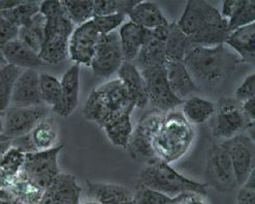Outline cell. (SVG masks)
<instances>
[{
  "label": "cell",
  "mask_w": 255,
  "mask_h": 204,
  "mask_svg": "<svg viewBox=\"0 0 255 204\" xmlns=\"http://www.w3.org/2000/svg\"><path fill=\"white\" fill-rule=\"evenodd\" d=\"M240 58L225 45L212 48L195 47L183 63L198 88H214L230 79Z\"/></svg>",
  "instance_id": "6da1fadb"
},
{
  "label": "cell",
  "mask_w": 255,
  "mask_h": 204,
  "mask_svg": "<svg viewBox=\"0 0 255 204\" xmlns=\"http://www.w3.org/2000/svg\"><path fill=\"white\" fill-rule=\"evenodd\" d=\"M194 137L193 126L181 111L165 112L152 141L155 158L167 164L179 161L189 152Z\"/></svg>",
  "instance_id": "7a4b0ae2"
},
{
  "label": "cell",
  "mask_w": 255,
  "mask_h": 204,
  "mask_svg": "<svg viewBox=\"0 0 255 204\" xmlns=\"http://www.w3.org/2000/svg\"><path fill=\"white\" fill-rule=\"evenodd\" d=\"M39 12L46 19V37L39 52L45 64L56 65L68 58V41L76 26L69 20L61 1H42Z\"/></svg>",
  "instance_id": "3957f363"
},
{
  "label": "cell",
  "mask_w": 255,
  "mask_h": 204,
  "mask_svg": "<svg viewBox=\"0 0 255 204\" xmlns=\"http://www.w3.org/2000/svg\"><path fill=\"white\" fill-rule=\"evenodd\" d=\"M135 108L124 85L119 79L109 81L93 89L84 104L83 115L86 121L103 127L116 116Z\"/></svg>",
  "instance_id": "277c9868"
},
{
  "label": "cell",
  "mask_w": 255,
  "mask_h": 204,
  "mask_svg": "<svg viewBox=\"0 0 255 204\" xmlns=\"http://www.w3.org/2000/svg\"><path fill=\"white\" fill-rule=\"evenodd\" d=\"M138 183L171 198L189 193L207 197L209 191L206 183L188 179L174 169L171 164L162 162L158 159L148 161L138 174Z\"/></svg>",
  "instance_id": "5b68a950"
},
{
  "label": "cell",
  "mask_w": 255,
  "mask_h": 204,
  "mask_svg": "<svg viewBox=\"0 0 255 204\" xmlns=\"http://www.w3.org/2000/svg\"><path fill=\"white\" fill-rule=\"evenodd\" d=\"M210 120L211 133L218 139H229L254 128V123L244 114L241 102L231 97H222L217 101Z\"/></svg>",
  "instance_id": "8992f818"
},
{
  "label": "cell",
  "mask_w": 255,
  "mask_h": 204,
  "mask_svg": "<svg viewBox=\"0 0 255 204\" xmlns=\"http://www.w3.org/2000/svg\"><path fill=\"white\" fill-rule=\"evenodd\" d=\"M146 86L148 104L151 108L163 112L176 110L183 104V100L179 99L169 88L166 79L165 65H157L140 70Z\"/></svg>",
  "instance_id": "52a82bcc"
},
{
  "label": "cell",
  "mask_w": 255,
  "mask_h": 204,
  "mask_svg": "<svg viewBox=\"0 0 255 204\" xmlns=\"http://www.w3.org/2000/svg\"><path fill=\"white\" fill-rule=\"evenodd\" d=\"M62 149L63 144H60L48 151L25 154L22 171L44 191L60 174L58 157Z\"/></svg>",
  "instance_id": "ba28073f"
},
{
  "label": "cell",
  "mask_w": 255,
  "mask_h": 204,
  "mask_svg": "<svg viewBox=\"0 0 255 204\" xmlns=\"http://www.w3.org/2000/svg\"><path fill=\"white\" fill-rule=\"evenodd\" d=\"M205 174L208 187L215 189L217 192H233L238 187L231 159L220 143H214L210 148Z\"/></svg>",
  "instance_id": "9c48e42d"
},
{
  "label": "cell",
  "mask_w": 255,
  "mask_h": 204,
  "mask_svg": "<svg viewBox=\"0 0 255 204\" xmlns=\"http://www.w3.org/2000/svg\"><path fill=\"white\" fill-rule=\"evenodd\" d=\"M164 113L158 109L151 108L140 116L126 148L133 160L148 159L150 161L152 159H156L152 149V141Z\"/></svg>",
  "instance_id": "30bf717a"
},
{
  "label": "cell",
  "mask_w": 255,
  "mask_h": 204,
  "mask_svg": "<svg viewBox=\"0 0 255 204\" xmlns=\"http://www.w3.org/2000/svg\"><path fill=\"white\" fill-rule=\"evenodd\" d=\"M124 62L118 32L101 35L91 62L93 75L97 78L109 79L118 71Z\"/></svg>",
  "instance_id": "8fae6325"
},
{
  "label": "cell",
  "mask_w": 255,
  "mask_h": 204,
  "mask_svg": "<svg viewBox=\"0 0 255 204\" xmlns=\"http://www.w3.org/2000/svg\"><path fill=\"white\" fill-rule=\"evenodd\" d=\"M228 153L238 186H242L254 169V140L246 133L238 134L220 143Z\"/></svg>",
  "instance_id": "7c38bea8"
},
{
  "label": "cell",
  "mask_w": 255,
  "mask_h": 204,
  "mask_svg": "<svg viewBox=\"0 0 255 204\" xmlns=\"http://www.w3.org/2000/svg\"><path fill=\"white\" fill-rule=\"evenodd\" d=\"M47 109L44 105L20 107L9 105L4 113L3 135L16 139L31 132L35 125L47 116Z\"/></svg>",
  "instance_id": "4fadbf2b"
},
{
  "label": "cell",
  "mask_w": 255,
  "mask_h": 204,
  "mask_svg": "<svg viewBox=\"0 0 255 204\" xmlns=\"http://www.w3.org/2000/svg\"><path fill=\"white\" fill-rule=\"evenodd\" d=\"M92 20L77 26L68 41V58L77 65L90 66L99 39Z\"/></svg>",
  "instance_id": "5bb4252c"
},
{
  "label": "cell",
  "mask_w": 255,
  "mask_h": 204,
  "mask_svg": "<svg viewBox=\"0 0 255 204\" xmlns=\"http://www.w3.org/2000/svg\"><path fill=\"white\" fill-rule=\"evenodd\" d=\"M223 20L219 9L211 3L200 0H190L187 1L177 25L183 33L191 36L202 29L220 23Z\"/></svg>",
  "instance_id": "9a60e30c"
},
{
  "label": "cell",
  "mask_w": 255,
  "mask_h": 204,
  "mask_svg": "<svg viewBox=\"0 0 255 204\" xmlns=\"http://www.w3.org/2000/svg\"><path fill=\"white\" fill-rule=\"evenodd\" d=\"M168 25L152 30H147L141 48L132 62L140 71L146 68L165 65V39L167 36Z\"/></svg>",
  "instance_id": "2e32d148"
},
{
  "label": "cell",
  "mask_w": 255,
  "mask_h": 204,
  "mask_svg": "<svg viewBox=\"0 0 255 204\" xmlns=\"http://www.w3.org/2000/svg\"><path fill=\"white\" fill-rule=\"evenodd\" d=\"M38 76L37 70H22L13 87L10 105L20 107L42 105L39 94Z\"/></svg>",
  "instance_id": "e0dca14e"
},
{
  "label": "cell",
  "mask_w": 255,
  "mask_h": 204,
  "mask_svg": "<svg viewBox=\"0 0 255 204\" xmlns=\"http://www.w3.org/2000/svg\"><path fill=\"white\" fill-rule=\"evenodd\" d=\"M81 194L82 188L74 174L61 172L44 192L50 204H81Z\"/></svg>",
  "instance_id": "ac0fdd59"
},
{
  "label": "cell",
  "mask_w": 255,
  "mask_h": 204,
  "mask_svg": "<svg viewBox=\"0 0 255 204\" xmlns=\"http://www.w3.org/2000/svg\"><path fill=\"white\" fill-rule=\"evenodd\" d=\"M118 79L124 85L135 108H145L148 106L146 86L140 75V71L132 62L124 61L117 71Z\"/></svg>",
  "instance_id": "d6986e66"
},
{
  "label": "cell",
  "mask_w": 255,
  "mask_h": 204,
  "mask_svg": "<svg viewBox=\"0 0 255 204\" xmlns=\"http://www.w3.org/2000/svg\"><path fill=\"white\" fill-rule=\"evenodd\" d=\"M80 65L70 66L60 80L61 83V100L59 108L56 111L63 118L72 114L79 105L80 96Z\"/></svg>",
  "instance_id": "ffe728a7"
},
{
  "label": "cell",
  "mask_w": 255,
  "mask_h": 204,
  "mask_svg": "<svg viewBox=\"0 0 255 204\" xmlns=\"http://www.w3.org/2000/svg\"><path fill=\"white\" fill-rule=\"evenodd\" d=\"M86 183L87 195L101 204H134L132 192L123 186L91 181Z\"/></svg>",
  "instance_id": "44dd1931"
},
{
  "label": "cell",
  "mask_w": 255,
  "mask_h": 204,
  "mask_svg": "<svg viewBox=\"0 0 255 204\" xmlns=\"http://www.w3.org/2000/svg\"><path fill=\"white\" fill-rule=\"evenodd\" d=\"M224 45L236 52L241 62L255 61V23L236 29L226 38Z\"/></svg>",
  "instance_id": "7402d4cb"
},
{
  "label": "cell",
  "mask_w": 255,
  "mask_h": 204,
  "mask_svg": "<svg viewBox=\"0 0 255 204\" xmlns=\"http://www.w3.org/2000/svg\"><path fill=\"white\" fill-rule=\"evenodd\" d=\"M7 64L16 66L22 70L34 69L44 66L37 53L27 47L24 42L16 38L1 47Z\"/></svg>",
  "instance_id": "603a6c76"
},
{
  "label": "cell",
  "mask_w": 255,
  "mask_h": 204,
  "mask_svg": "<svg viewBox=\"0 0 255 204\" xmlns=\"http://www.w3.org/2000/svg\"><path fill=\"white\" fill-rule=\"evenodd\" d=\"M165 72L169 88L179 99L184 101L185 98L200 91L183 62H166Z\"/></svg>",
  "instance_id": "cb8c5ba5"
},
{
  "label": "cell",
  "mask_w": 255,
  "mask_h": 204,
  "mask_svg": "<svg viewBox=\"0 0 255 204\" xmlns=\"http://www.w3.org/2000/svg\"><path fill=\"white\" fill-rule=\"evenodd\" d=\"M128 17L130 22L147 30L169 24L158 4L152 1H139L129 12Z\"/></svg>",
  "instance_id": "d4e9b609"
},
{
  "label": "cell",
  "mask_w": 255,
  "mask_h": 204,
  "mask_svg": "<svg viewBox=\"0 0 255 204\" xmlns=\"http://www.w3.org/2000/svg\"><path fill=\"white\" fill-rule=\"evenodd\" d=\"M29 139L32 152L48 151L56 147L58 140V127L55 120L51 116L39 121L35 127L27 134Z\"/></svg>",
  "instance_id": "484cf974"
},
{
  "label": "cell",
  "mask_w": 255,
  "mask_h": 204,
  "mask_svg": "<svg viewBox=\"0 0 255 204\" xmlns=\"http://www.w3.org/2000/svg\"><path fill=\"white\" fill-rule=\"evenodd\" d=\"M118 34L124 61L133 62L144 42L146 29L129 21L122 24Z\"/></svg>",
  "instance_id": "4316f807"
},
{
  "label": "cell",
  "mask_w": 255,
  "mask_h": 204,
  "mask_svg": "<svg viewBox=\"0 0 255 204\" xmlns=\"http://www.w3.org/2000/svg\"><path fill=\"white\" fill-rule=\"evenodd\" d=\"M192 49L189 37L181 31L177 23H169L165 39L166 62H183Z\"/></svg>",
  "instance_id": "83f0119b"
},
{
  "label": "cell",
  "mask_w": 255,
  "mask_h": 204,
  "mask_svg": "<svg viewBox=\"0 0 255 204\" xmlns=\"http://www.w3.org/2000/svg\"><path fill=\"white\" fill-rule=\"evenodd\" d=\"M132 111H126L106 123L102 129L112 144L126 150L131 137L133 127L131 123Z\"/></svg>",
  "instance_id": "f1b7e54d"
},
{
  "label": "cell",
  "mask_w": 255,
  "mask_h": 204,
  "mask_svg": "<svg viewBox=\"0 0 255 204\" xmlns=\"http://www.w3.org/2000/svg\"><path fill=\"white\" fill-rule=\"evenodd\" d=\"M46 37V19L40 12L19 28L18 39L24 42L27 47L39 55Z\"/></svg>",
  "instance_id": "f546056e"
},
{
  "label": "cell",
  "mask_w": 255,
  "mask_h": 204,
  "mask_svg": "<svg viewBox=\"0 0 255 204\" xmlns=\"http://www.w3.org/2000/svg\"><path fill=\"white\" fill-rule=\"evenodd\" d=\"M181 112L192 126L202 125L213 116L215 103L202 97L192 96L183 102V109Z\"/></svg>",
  "instance_id": "4dcf8cb0"
},
{
  "label": "cell",
  "mask_w": 255,
  "mask_h": 204,
  "mask_svg": "<svg viewBox=\"0 0 255 204\" xmlns=\"http://www.w3.org/2000/svg\"><path fill=\"white\" fill-rule=\"evenodd\" d=\"M229 34L230 32L228 29V20L224 19L220 23L208 26L188 37L192 48H212L219 45H224Z\"/></svg>",
  "instance_id": "1f68e13d"
},
{
  "label": "cell",
  "mask_w": 255,
  "mask_h": 204,
  "mask_svg": "<svg viewBox=\"0 0 255 204\" xmlns=\"http://www.w3.org/2000/svg\"><path fill=\"white\" fill-rule=\"evenodd\" d=\"M25 161V153L11 144L4 153L0 162V186L6 185L22 171Z\"/></svg>",
  "instance_id": "d6a6232c"
},
{
  "label": "cell",
  "mask_w": 255,
  "mask_h": 204,
  "mask_svg": "<svg viewBox=\"0 0 255 204\" xmlns=\"http://www.w3.org/2000/svg\"><path fill=\"white\" fill-rule=\"evenodd\" d=\"M39 94L42 104L50 106L56 113L61 100V83L60 80L49 74H39L38 76Z\"/></svg>",
  "instance_id": "836d02e7"
},
{
  "label": "cell",
  "mask_w": 255,
  "mask_h": 204,
  "mask_svg": "<svg viewBox=\"0 0 255 204\" xmlns=\"http://www.w3.org/2000/svg\"><path fill=\"white\" fill-rule=\"evenodd\" d=\"M21 72L22 69L9 64L0 69V116L4 115L10 105L13 87Z\"/></svg>",
  "instance_id": "e575fe53"
},
{
  "label": "cell",
  "mask_w": 255,
  "mask_h": 204,
  "mask_svg": "<svg viewBox=\"0 0 255 204\" xmlns=\"http://www.w3.org/2000/svg\"><path fill=\"white\" fill-rule=\"evenodd\" d=\"M39 5L40 2L37 1H21L15 7L3 10L0 13L10 23L21 28L39 12Z\"/></svg>",
  "instance_id": "d590c367"
},
{
  "label": "cell",
  "mask_w": 255,
  "mask_h": 204,
  "mask_svg": "<svg viewBox=\"0 0 255 204\" xmlns=\"http://www.w3.org/2000/svg\"><path fill=\"white\" fill-rule=\"evenodd\" d=\"M61 2L67 17L75 26H80L93 19L94 1L92 0H88V1L87 0H84V1L64 0Z\"/></svg>",
  "instance_id": "8d00e7d4"
},
{
  "label": "cell",
  "mask_w": 255,
  "mask_h": 204,
  "mask_svg": "<svg viewBox=\"0 0 255 204\" xmlns=\"http://www.w3.org/2000/svg\"><path fill=\"white\" fill-rule=\"evenodd\" d=\"M255 21V2L242 1L235 11V13L228 21L229 32L235 31L236 29L253 24Z\"/></svg>",
  "instance_id": "74e56055"
},
{
  "label": "cell",
  "mask_w": 255,
  "mask_h": 204,
  "mask_svg": "<svg viewBox=\"0 0 255 204\" xmlns=\"http://www.w3.org/2000/svg\"><path fill=\"white\" fill-rule=\"evenodd\" d=\"M132 196L134 204H173L175 200V198L152 190L140 183H137Z\"/></svg>",
  "instance_id": "f35d334b"
},
{
  "label": "cell",
  "mask_w": 255,
  "mask_h": 204,
  "mask_svg": "<svg viewBox=\"0 0 255 204\" xmlns=\"http://www.w3.org/2000/svg\"><path fill=\"white\" fill-rule=\"evenodd\" d=\"M125 18L124 14L114 13L108 14V16H95L92 21L95 24L99 34L106 35L116 31L119 26H122Z\"/></svg>",
  "instance_id": "ab89813d"
},
{
  "label": "cell",
  "mask_w": 255,
  "mask_h": 204,
  "mask_svg": "<svg viewBox=\"0 0 255 204\" xmlns=\"http://www.w3.org/2000/svg\"><path fill=\"white\" fill-rule=\"evenodd\" d=\"M237 204H255V169L251 171L246 182L240 186Z\"/></svg>",
  "instance_id": "60d3db41"
},
{
  "label": "cell",
  "mask_w": 255,
  "mask_h": 204,
  "mask_svg": "<svg viewBox=\"0 0 255 204\" xmlns=\"http://www.w3.org/2000/svg\"><path fill=\"white\" fill-rule=\"evenodd\" d=\"M239 102H244L251 98H255V74L248 75L245 80L238 87L235 97Z\"/></svg>",
  "instance_id": "b9f144b4"
},
{
  "label": "cell",
  "mask_w": 255,
  "mask_h": 204,
  "mask_svg": "<svg viewBox=\"0 0 255 204\" xmlns=\"http://www.w3.org/2000/svg\"><path fill=\"white\" fill-rule=\"evenodd\" d=\"M19 27L6 20L0 13V47H3L11 40L18 38Z\"/></svg>",
  "instance_id": "7bdbcfd3"
},
{
  "label": "cell",
  "mask_w": 255,
  "mask_h": 204,
  "mask_svg": "<svg viewBox=\"0 0 255 204\" xmlns=\"http://www.w3.org/2000/svg\"><path fill=\"white\" fill-rule=\"evenodd\" d=\"M121 1H110V0H96L93 6V17L108 16V14L120 13Z\"/></svg>",
  "instance_id": "ee69618b"
},
{
  "label": "cell",
  "mask_w": 255,
  "mask_h": 204,
  "mask_svg": "<svg viewBox=\"0 0 255 204\" xmlns=\"http://www.w3.org/2000/svg\"><path fill=\"white\" fill-rule=\"evenodd\" d=\"M173 204H208V201L204 196L189 193L175 197Z\"/></svg>",
  "instance_id": "f6af8a7d"
},
{
  "label": "cell",
  "mask_w": 255,
  "mask_h": 204,
  "mask_svg": "<svg viewBox=\"0 0 255 204\" xmlns=\"http://www.w3.org/2000/svg\"><path fill=\"white\" fill-rule=\"evenodd\" d=\"M241 106H242V110L246 118L254 123L255 121V98H251L249 100H246L244 102H241Z\"/></svg>",
  "instance_id": "bcb514c9"
},
{
  "label": "cell",
  "mask_w": 255,
  "mask_h": 204,
  "mask_svg": "<svg viewBox=\"0 0 255 204\" xmlns=\"http://www.w3.org/2000/svg\"><path fill=\"white\" fill-rule=\"evenodd\" d=\"M11 142H12V139L4 136L3 134L0 135V162H1V159L4 155V153L11 145Z\"/></svg>",
  "instance_id": "7dc6e473"
},
{
  "label": "cell",
  "mask_w": 255,
  "mask_h": 204,
  "mask_svg": "<svg viewBox=\"0 0 255 204\" xmlns=\"http://www.w3.org/2000/svg\"><path fill=\"white\" fill-rule=\"evenodd\" d=\"M21 1H7V0H5V1H0V12L15 7Z\"/></svg>",
  "instance_id": "c3c4849f"
},
{
  "label": "cell",
  "mask_w": 255,
  "mask_h": 204,
  "mask_svg": "<svg viewBox=\"0 0 255 204\" xmlns=\"http://www.w3.org/2000/svg\"><path fill=\"white\" fill-rule=\"evenodd\" d=\"M5 65H7V62H6L5 58H4L2 49H1V47H0V69H1L2 67H4Z\"/></svg>",
  "instance_id": "681fc988"
},
{
  "label": "cell",
  "mask_w": 255,
  "mask_h": 204,
  "mask_svg": "<svg viewBox=\"0 0 255 204\" xmlns=\"http://www.w3.org/2000/svg\"><path fill=\"white\" fill-rule=\"evenodd\" d=\"M3 133V120L1 116H0V135H2Z\"/></svg>",
  "instance_id": "f907efd6"
},
{
  "label": "cell",
  "mask_w": 255,
  "mask_h": 204,
  "mask_svg": "<svg viewBox=\"0 0 255 204\" xmlns=\"http://www.w3.org/2000/svg\"><path fill=\"white\" fill-rule=\"evenodd\" d=\"M82 204H101L99 202H97V201H95V200H88V201H85V202H83Z\"/></svg>",
  "instance_id": "816d5d0a"
},
{
  "label": "cell",
  "mask_w": 255,
  "mask_h": 204,
  "mask_svg": "<svg viewBox=\"0 0 255 204\" xmlns=\"http://www.w3.org/2000/svg\"><path fill=\"white\" fill-rule=\"evenodd\" d=\"M0 204H12L10 201H8V200H2V199H0Z\"/></svg>",
  "instance_id": "f5cc1de1"
},
{
  "label": "cell",
  "mask_w": 255,
  "mask_h": 204,
  "mask_svg": "<svg viewBox=\"0 0 255 204\" xmlns=\"http://www.w3.org/2000/svg\"><path fill=\"white\" fill-rule=\"evenodd\" d=\"M0 189H1V186H0Z\"/></svg>",
  "instance_id": "db71d44e"
}]
</instances>
